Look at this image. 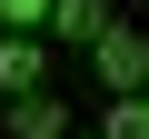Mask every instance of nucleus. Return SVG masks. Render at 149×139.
<instances>
[{
	"instance_id": "f257e3e1",
	"label": "nucleus",
	"mask_w": 149,
	"mask_h": 139,
	"mask_svg": "<svg viewBox=\"0 0 149 139\" xmlns=\"http://www.w3.org/2000/svg\"><path fill=\"white\" fill-rule=\"evenodd\" d=\"M90 70H100L109 99H139V90H149V40H139L129 20H109V30L90 40Z\"/></svg>"
},
{
	"instance_id": "7ed1b4c3",
	"label": "nucleus",
	"mask_w": 149,
	"mask_h": 139,
	"mask_svg": "<svg viewBox=\"0 0 149 139\" xmlns=\"http://www.w3.org/2000/svg\"><path fill=\"white\" fill-rule=\"evenodd\" d=\"M10 139H70V99H60V90L10 99Z\"/></svg>"
},
{
	"instance_id": "423d86ee",
	"label": "nucleus",
	"mask_w": 149,
	"mask_h": 139,
	"mask_svg": "<svg viewBox=\"0 0 149 139\" xmlns=\"http://www.w3.org/2000/svg\"><path fill=\"white\" fill-rule=\"evenodd\" d=\"M0 30H50V0H0Z\"/></svg>"
},
{
	"instance_id": "20e7f679",
	"label": "nucleus",
	"mask_w": 149,
	"mask_h": 139,
	"mask_svg": "<svg viewBox=\"0 0 149 139\" xmlns=\"http://www.w3.org/2000/svg\"><path fill=\"white\" fill-rule=\"evenodd\" d=\"M100 30H109V0H50V40L60 50H90Z\"/></svg>"
},
{
	"instance_id": "f03ea898",
	"label": "nucleus",
	"mask_w": 149,
	"mask_h": 139,
	"mask_svg": "<svg viewBox=\"0 0 149 139\" xmlns=\"http://www.w3.org/2000/svg\"><path fill=\"white\" fill-rule=\"evenodd\" d=\"M30 90H50V50L30 30H0V99H30Z\"/></svg>"
},
{
	"instance_id": "39448f33",
	"label": "nucleus",
	"mask_w": 149,
	"mask_h": 139,
	"mask_svg": "<svg viewBox=\"0 0 149 139\" xmlns=\"http://www.w3.org/2000/svg\"><path fill=\"white\" fill-rule=\"evenodd\" d=\"M100 139H149V90L139 99H109L100 109Z\"/></svg>"
}]
</instances>
